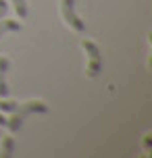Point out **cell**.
<instances>
[{"label":"cell","instance_id":"1","mask_svg":"<svg viewBox=\"0 0 152 158\" xmlns=\"http://www.w3.org/2000/svg\"><path fill=\"white\" fill-rule=\"evenodd\" d=\"M32 112H48V104H44L42 100H29V102H25V104H19L15 110H13V117L6 121V127L13 133L19 131L23 127V121Z\"/></svg>","mask_w":152,"mask_h":158},{"label":"cell","instance_id":"2","mask_svg":"<svg viewBox=\"0 0 152 158\" xmlns=\"http://www.w3.org/2000/svg\"><path fill=\"white\" fill-rule=\"evenodd\" d=\"M81 48H83L90 56L88 77H96L98 73L102 71V54H100V48H98L94 42H90V40H83V42H81Z\"/></svg>","mask_w":152,"mask_h":158},{"label":"cell","instance_id":"3","mask_svg":"<svg viewBox=\"0 0 152 158\" xmlns=\"http://www.w3.org/2000/svg\"><path fill=\"white\" fill-rule=\"evenodd\" d=\"M61 10H63V19L71 25L75 31H79V33L86 31V23L75 13V0H61Z\"/></svg>","mask_w":152,"mask_h":158},{"label":"cell","instance_id":"4","mask_svg":"<svg viewBox=\"0 0 152 158\" xmlns=\"http://www.w3.org/2000/svg\"><path fill=\"white\" fill-rule=\"evenodd\" d=\"M8 67H11V60L6 56H0V98H6L8 96V85H6V79H4Z\"/></svg>","mask_w":152,"mask_h":158},{"label":"cell","instance_id":"5","mask_svg":"<svg viewBox=\"0 0 152 158\" xmlns=\"http://www.w3.org/2000/svg\"><path fill=\"white\" fill-rule=\"evenodd\" d=\"M21 29V23L19 21H11V19H0V38L8 31H19Z\"/></svg>","mask_w":152,"mask_h":158},{"label":"cell","instance_id":"6","mask_svg":"<svg viewBox=\"0 0 152 158\" xmlns=\"http://www.w3.org/2000/svg\"><path fill=\"white\" fill-rule=\"evenodd\" d=\"M15 150V139L13 137H4L2 139V150H0V158H11Z\"/></svg>","mask_w":152,"mask_h":158},{"label":"cell","instance_id":"7","mask_svg":"<svg viewBox=\"0 0 152 158\" xmlns=\"http://www.w3.org/2000/svg\"><path fill=\"white\" fill-rule=\"evenodd\" d=\"M8 2L15 4V10H17V15H19V19H25V17H27L29 8H27V2H25V0H8Z\"/></svg>","mask_w":152,"mask_h":158},{"label":"cell","instance_id":"8","mask_svg":"<svg viewBox=\"0 0 152 158\" xmlns=\"http://www.w3.org/2000/svg\"><path fill=\"white\" fill-rule=\"evenodd\" d=\"M19 106V102H13V100H0V110L2 112H13Z\"/></svg>","mask_w":152,"mask_h":158},{"label":"cell","instance_id":"9","mask_svg":"<svg viewBox=\"0 0 152 158\" xmlns=\"http://www.w3.org/2000/svg\"><path fill=\"white\" fill-rule=\"evenodd\" d=\"M8 13V0H0V19H4Z\"/></svg>","mask_w":152,"mask_h":158},{"label":"cell","instance_id":"10","mask_svg":"<svg viewBox=\"0 0 152 158\" xmlns=\"http://www.w3.org/2000/svg\"><path fill=\"white\" fill-rule=\"evenodd\" d=\"M0 125H6V118L2 117V114H0Z\"/></svg>","mask_w":152,"mask_h":158}]
</instances>
